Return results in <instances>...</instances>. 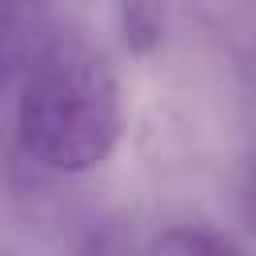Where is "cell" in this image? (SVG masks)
<instances>
[{
    "instance_id": "6da1fadb",
    "label": "cell",
    "mask_w": 256,
    "mask_h": 256,
    "mask_svg": "<svg viewBox=\"0 0 256 256\" xmlns=\"http://www.w3.org/2000/svg\"><path fill=\"white\" fill-rule=\"evenodd\" d=\"M124 132V96L108 52L80 28H52L20 72V152L60 176L100 168Z\"/></svg>"
},
{
    "instance_id": "7a4b0ae2",
    "label": "cell",
    "mask_w": 256,
    "mask_h": 256,
    "mask_svg": "<svg viewBox=\"0 0 256 256\" xmlns=\"http://www.w3.org/2000/svg\"><path fill=\"white\" fill-rule=\"evenodd\" d=\"M56 16V0H0V88L20 80Z\"/></svg>"
},
{
    "instance_id": "3957f363",
    "label": "cell",
    "mask_w": 256,
    "mask_h": 256,
    "mask_svg": "<svg viewBox=\"0 0 256 256\" xmlns=\"http://www.w3.org/2000/svg\"><path fill=\"white\" fill-rule=\"evenodd\" d=\"M112 20H116V32L128 56L148 60L152 52H160L164 28H168L164 0H112Z\"/></svg>"
},
{
    "instance_id": "277c9868",
    "label": "cell",
    "mask_w": 256,
    "mask_h": 256,
    "mask_svg": "<svg viewBox=\"0 0 256 256\" xmlns=\"http://www.w3.org/2000/svg\"><path fill=\"white\" fill-rule=\"evenodd\" d=\"M144 256H244V248L208 224H172L148 240Z\"/></svg>"
},
{
    "instance_id": "5b68a950",
    "label": "cell",
    "mask_w": 256,
    "mask_h": 256,
    "mask_svg": "<svg viewBox=\"0 0 256 256\" xmlns=\"http://www.w3.org/2000/svg\"><path fill=\"white\" fill-rule=\"evenodd\" d=\"M72 256H140V252H136L132 232L124 228V220H100L80 236Z\"/></svg>"
}]
</instances>
